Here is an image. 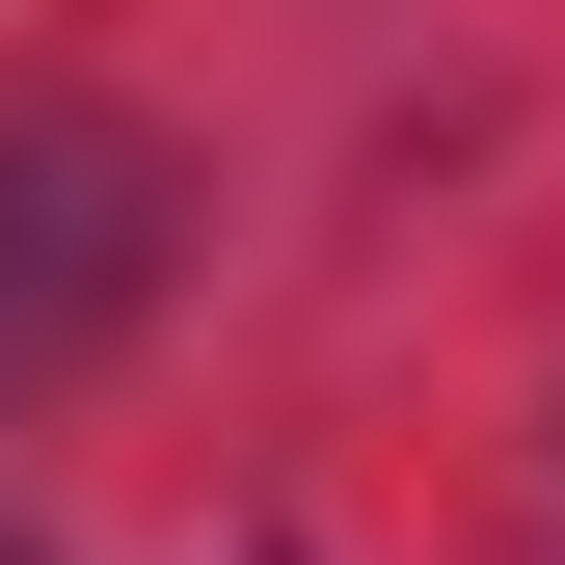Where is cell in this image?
I'll return each instance as SVG.
<instances>
[{
    "label": "cell",
    "instance_id": "cell-1",
    "mask_svg": "<svg viewBox=\"0 0 565 565\" xmlns=\"http://www.w3.org/2000/svg\"><path fill=\"white\" fill-rule=\"evenodd\" d=\"M135 269H162V162L108 108H0V377H54Z\"/></svg>",
    "mask_w": 565,
    "mask_h": 565
},
{
    "label": "cell",
    "instance_id": "cell-2",
    "mask_svg": "<svg viewBox=\"0 0 565 565\" xmlns=\"http://www.w3.org/2000/svg\"><path fill=\"white\" fill-rule=\"evenodd\" d=\"M0 565H28V539H0Z\"/></svg>",
    "mask_w": 565,
    "mask_h": 565
}]
</instances>
